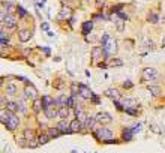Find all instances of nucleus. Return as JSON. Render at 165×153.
I'll list each match as a JSON object with an SVG mask.
<instances>
[{
	"mask_svg": "<svg viewBox=\"0 0 165 153\" xmlns=\"http://www.w3.org/2000/svg\"><path fill=\"white\" fill-rule=\"evenodd\" d=\"M93 135H95L96 138H99V140H107V141L110 143V140L113 138V131L108 129V128H98V129L93 132Z\"/></svg>",
	"mask_w": 165,
	"mask_h": 153,
	"instance_id": "1",
	"label": "nucleus"
},
{
	"mask_svg": "<svg viewBox=\"0 0 165 153\" xmlns=\"http://www.w3.org/2000/svg\"><path fill=\"white\" fill-rule=\"evenodd\" d=\"M102 48H104V53H105V57H108V56H111V54H114V53L117 51V45H116V39H113V38H108V41L105 42V45H104Z\"/></svg>",
	"mask_w": 165,
	"mask_h": 153,
	"instance_id": "2",
	"label": "nucleus"
},
{
	"mask_svg": "<svg viewBox=\"0 0 165 153\" xmlns=\"http://www.w3.org/2000/svg\"><path fill=\"white\" fill-rule=\"evenodd\" d=\"M143 78L146 81H156L159 78V72L156 69H153V68H146L143 71Z\"/></svg>",
	"mask_w": 165,
	"mask_h": 153,
	"instance_id": "3",
	"label": "nucleus"
},
{
	"mask_svg": "<svg viewBox=\"0 0 165 153\" xmlns=\"http://www.w3.org/2000/svg\"><path fill=\"white\" fill-rule=\"evenodd\" d=\"M24 96L26 98H29V99H38V90L32 86V84H27L26 86V89H24Z\"/></svg>",
	"mask_w": 165,
	"mask_h": 153,
	"instance_id": "4",
	"label": "nucleus"
},
{
	"mask_svg": "<svg viewBox=\"0 0 165 153\" xmlns=\"http://www.w3.org/2000/svg\"><path fill=\"white\" fill-rule=\"evenodd\" d=\"M111 120H113V117L108 113H98L96 114V122L101 125H108V123H111Z\"/></svg>",
	"mask_w": 165,
	"mask_h": 153,
	"instance_id": "5",
	"label": "nucleus"
},
{
	"mask_svg": "<svg viewBox=\"0 0 165 153\" xmlns=\"http://www.w3.org/2000/svg\"><path fill=\"white\" fill-rule=\"evenodd\" d=\"M57 128H59V131H60L62 134H72V131H71V123H68L66 119H62V120L57 123Z\"/></svg>",
	"mask_w": 165,
	"mask_h": 153,
	"instance_id": "6",
	"label": "nucleus"
},
{
	"mask_svg": "<svg viewBox=\"0 0 165 153\" xmlns=\"http://www.w3.org/2000/svg\"><path fill=\"white\" fill-rule=\"evenodd\" d=\"M18 123H20L18 117H17V116H15V114L12 113V114H11V117H9V120H8V123H6V126H8V129L14 131V129H17Z\"/></svg>",
	"mask_w": 165,
	"mask_h": 153,
	"instance_id": "7",
	"label": "nucleus"
},
{
	"mask_svg": "<svg viewBox=\"0 0 165 153\" xmlns=\"http://www.w3.org/2000/svg\"><path fill=\"white\" fill-rule=\"evenodd\" d=\"M3 23H5V26H6L8 29H14V27L17 26V18H15L14 15H6L5 20H3Z\"/></svg>",
	"mask_w": 165,
	"mask_h": 153,
	"instance_id": "8",
	"label": "nucleus"
},
{
	"mask_svg": "<svg viewBox=\"0 0 165 153\" xmlns=\"http://www.w3.org/2000/svg\"><path fill=\"white\" fill-rule=\"evenodd\" d=\"M18 36H20V41H21V42H27V41L32 38V32L27 30V29H23V30L18 32Z\"/></svg>",
	"mask_w": 165,
	"mask_h": 153,
	"instance_id": "9",
	"label": "nucleus"
},
{
	"mask_svg": "<svg viewBox=\"0 0 165 153\" xmlns=\"http://www.w3.org/2000/svg\"><path fill=\"white\" fill-rule=\"evenodd\" d=\"M80 96L84 98V99H92V98H93V93H92L90 89H87L86 86H80Z\"/></svg>",
	"mask_w": 165,
	"mask_h": 153,
	"instance_id": "10",
	"label": "nucleus"
},
{
	"mask_svg": "<svg viewBox=\"0 0 165 153\" xmlns=\"http://www.w3.org/2000/svg\"><path fill=\"white\" fill-rule=\"evenodd\" d=\"M81 126H83V123H81L80 119H75L74 122H71V131H72V134L74 132H80L81 131Z\"/></svg>",
	"mask_w": 165,
	"mask_h": 153,
	"instance_id": "11",
	"label": "nucleus"
},
{
	"mask_svg": "<svg viewBox=\"0 0 165 153\" xmlns=\"http://www.w3.org/2000/svg\"><path fill=\"white\" fill-rule=\"evenodd\" d=\"M105 93H107L108 98H111V99H114V101H119V99H120V93H119L116 89H108Z\"/></svg>",
	"mask_w": 165,
	"mask_h": 153,
	"instance_id": "12",
	"label": "nucleus"
},
{
	"mask_svg": "<svg viewBox=\"0 0 165 153\" xmlns=\"http://www.w3.org/2000/svg\"><path fill=\"white\" fill-rule=\"evenodd\" d=\"M41 110H44V102L39 101V99H35V102H33V111H35L36 114H39Z\"/></svg>",
	"mask_w": 165,
	"mask_h": 153,
	"instance_id": "13",
	"label": "nucleus"
},
{
	"mask_svg": "<svg viewBox=\"0 0 165 153\" xmlns=\"http://www.w3.org/2000/svg\"><path fill=\"white\" fill-rule=\"evenodd\" d=\"M137 105V99H134V98H126L125 101H123V107L125 108H132V107H135Z\"/></svg>",
	"mask_w": 165,
	"mask_h": 153,
	"instance_id": "14",
	"label": "nucleus"
},
{
	"mask_svg": "<svg viewBox=\"0 0 165 153\" xmlns=\"http://www.w3.org/2000/svg\"><path fill=\"white\" fill-rule=\"evenodd\" d=\"M102 54H105V53H104V48L101 50V47H95V48L92 50V57H93V59H99Z\"/></svg>",
	"mask_w": 165,
	"mask_h": 153,
	"instance_id": "15",
	"label": "nucleus"
},
{
	"mask_svg": "<svg viewBox=\"0 0 165 153\" xmlns=\"http://www.w3.org/2000/svg\"><path fill=\"white\" fill-rule=\"evenodd\" d=\"M42 102H44V110H45V108L51 107V105H53L56 101H54L51 96H48V95H47V96H44V98H42Z\"/></svg>",
	"mask_w": 165,
	"mask_h": 153,
	"instance_id": "16",
	"label": "nucleus"
},
{
	"mask_svg": "<svg viewBox=\"0 0 165 153\" xmlns=\"http://www.w3.org/2000/svg\"><path fill=\"white\" fill-rule=\"evenodd\" d=\"M6 108H8V111H11V113H17V111L20 110V104H17V102H8Z\"/></svg>",
	"mask_w": 165,
	"mask_h": 153,
	"instance_id": "17",
	"label": "nucleus"
},
{
	"mask_svg": "<svg viewBox=\"0 0 165 153\" xmlns=\"http://www.w3.org/2000/svg\"><path fill=\"white\" fill-rule=\"evenodd\" d=\"M44 111H45V114H47V117H48V119H53V117H59V111H56V110H51V107L45 108Z\"/></svg>",
	"mask_w": 165,
	"mask_h": 153,
	"instance_id": "18",
	"label": "nucleus"
},
{
	"mask_svg": "<svg viewBox=\"0 0 165 153\" xmlns=\"http://www.w3.org/2000/svg\"><path fill=\"white\" fill-rule=\"evenodd\" d=\"M95 122H96V117H86L84 126H86L87 129H95V128H93V126H95Z\"/></svg>",
	"mask_w": 165,
	"mask_h": 153,
	"instance_id": "19",
	"label": "nucleus"
},
{
	"mask_svg": "<svg viewBox=\"0 0 165 153\" xmlns=\"http://www.w3.org/2000/svg\"><path fill=\"white\" fill-rule=\"evenodd\" d=\"M132 135H134L132 129H129V128H125V129H123V140L131 141V140H132Z\"/></svg>",
	"mask_w": 165,
	"mask_h": 153,
	"instance_id": "20",
	"label": "nucleus"
},
{
	"mask_svg": "<svg viewBox=\"0 0 165 153\" xmlns=\"http://www.w3.org/2000/svg\"><path fill=\"white\" fill-rule=\"evenodd\" d=\"M149 92H150L153 96H161V95H162L161 89H159V87H156V86H149Z\"/></svg>",
	"mask_w": 165,
	"mask_h": 153,
	"instance_id": "21",
	"label": "nucleus"
},
{
	"mask_svg": "<svg viewBox=\"0 0 165 153\" xmlns=\"http://www.w3.org/2000/svg\"><path fill=\"white\" fill-rule=\"evenodd\" d=\"M24 137H26V140L29 141V140H35L36 138V135H35V131L33 129H26L24 131Z\"/></svg>",
	"mask_w": 165,
	"mask_h": 153,
	"instance_id": "22",
	"label": "nucleus"
},
{
	"mask_svg": "<svg viewBox=\"0 0 165 153\" xmlns=\"http://www.w3.org/2000/svg\"><path fill=\"white\" fill-rule=\"evenodd\" d=\"M92 27H93V23H92V21H86V23L83 24V33L87 35V33L92 30Z\"/></svg>",
	"mask_w": 165,
	"mask_h": 153,
	"instance_id": "23",
	"label": "nucleus"
},
{
	"mask_svg": "<svg viewBox=\"0 0 165 153\" xmlns=\"http://www.w3.org/2000/svg\"><path fill=\"white\" fill-rule=\"evenodd\" d=\"M57 111H59V117H62V119H66V117L69 116V111H68L66 107H60Z\"/></svg>",
	"mask_w": 165,
	"mask_h": 153,
	"instance_id": "24",
	"label": "nucleus"
},
{
	"mask_svg": "<svg viewBox=\"0 0 165 153\" xmlns=\"http://www.w3.org/2000/svg\"><path fill=\"white\" fill-rule=\"evenodd\" d=\"M122 65H123V62H122L120 59H111V60H110V66H111V68H120Z\"/></svg>",
	"mask_w": 165,
	"mask_h": 153,
	"instance_id": "25",
	"label": "nucleus"
},
{
	"mask_svg": "<svg viewBox=\"0 0 165 153\" xmlns=\"http://www.w3.org/2000/svg\"><path fill=\"white\" fill-rule=\"evenodd\" d=\"M38 141H39V144H47V143L50 141V135H47V134H41V135L38 137Z\"/></svg>",
	"mask_w": 165,
	"mask_h": 153,
	"instance_id": "26",
	"label": "nucleus"
},
{
	"mask_svg": "<svg viewBox=\"0 0 165 153\" xmlns=\"http://www.w3.org/2000/svg\"><path fill=\"white\" fill-rule=\"evenodd\" d=\"M116 27H117V32H123L125 30V20H116Z\"/></svg>",
	"mask_w": 165,
	"mask_h": 153,
	"instance_id": "27",
	"label": "nucleus"
},
{
	"mask_svg": "<svg viewBox=\"0 0 165 153\" xmlns=\"http://www.w3.org/2000/svg\"><path fill=\"white\" fill-rule=\"evenodd\" d=\"M6 92H8V95H15V93H17V86L12 84V83L8 84V86H6Z\"/></svg>",
	"mask_w": 165,
	"mask_h": 153,
	"instance_id": "28",
	"label": "nucleus"
},
{
	"mask_svg": "<svg viewBox=\"0 0 165 153\" xmlns=\"http://www.w3.org/2000/svg\"><path fill=\"white\" fill-rule=\"evenodd\" d=\"M68 99H69V98H66V96H63V95H62V96H60L56 102H57L60 107H66V105H68Z\"/></svg>",
	"mask_w": 165,
	"mask_h": 153,
	"instance_id": "29",
	"label": "nucleus"
},
{
	"mask_svg": "<svg viewBox=\"0 0 165 153\" xmlns=\"http://www.w3.org/2000/svg\"><path fill=\"white\" fill-rule=\"evenodd\" d=\"M48 132H50V135H51V137H59V135L62 134V132L59 131V128H57V126H56V128H50V131H48Z\"/></svg>",
	"mask_w": 165,
	"mask_h": 153,
	"instance_id": "30",
	"label": "nucleus"
},
{
	"mask_svg": "<svg viewBox=\"0 0 165 153\" xmlns=\"http://www.w3.org/2000/svg\"><path fill=\"white\" fill-rule=\"evenodd\" d=\"M75 116H77V119H80V120H81V119H84L83 108H80V107H78V108H75Z\"/></svg>",
	"mask_w": 165,
	"mask_h": 153,
	"instance_id": "31",
	"label": "nucleus"
},
{
	"mask_svg": "<svg viewBox=\"0 0 165 153\" xmlns=\"http://www.w3.org/2000/svg\"><path fill=\"white\" fill-rule=\"evenodd\" d=\"M38 144H39L38 138H35V140H29V141H27V146H29V147H36Z\"/></svg>",
	"mask_w": 165,
	"mask_h": 153,
	"instance_id": "32",
	"label": "nucleus"
},
{
	"mask_svg": "<svg viewBox=\"0 0 165 153\" xmlns=\"http://www.w3.org/2000/svg\"><path fill=\"white\" fill-rule=\"evenodd\" d=\"M149 20H150V23H158V15L153 14V12H150L149 14Z\"/></svg>",
	"mask_w": 165,
	"mask_h": 153,
	"instance_id": "33",
	"label": "nucleus"
},
{
	"mask_svg": "<svg viewBox=\"0 0 165 153\" xmlns=\"http://www.w3.org/2000/svg\"><path fill=\"white\" fill-rule=\"evenodd\" d=\"M0 44H2V47H5V45L8 44V39H6V35H5V32H2V39H0Z\"/></svg>",
	"mask_w": 165,
	"mask_h": 153,
	"instance_id": "34",
	"label": "nucleus"
},
{
	"mask_svg": "<svg viewBox=\"0 0 165 153\" xmlns=\"http://www.w3.org/2000/svg\"><path fill=\"white\" fill-rule=\"evenodd\" d=\"M62 15H65V17H71V11L63 8V9H62V12H60V17H62ZM60 17H59V18H60Z\"/></svg>",
	"mask_w": 165,
	"mask_h": 153,
	"instance_id": "35",
	"label": "nucleus"
},
{
	"mask_svg": "<svg viewBox=\"0 0 165 153\" xmlns=\"http://www.w3.org/2000/svg\"><path fill=\"white\" fill-rule=\"evenodd\" d=\"M108 38H110V36H108V35H107V33H105V35H104V36H102V39H101V45H102V47H104V45H105V42H107V41H108Z\"/></svg>",
	"mask_w": 165,
	"mask_h": 153,
	"instance_id": "36",
	"label": "nucleus"
},
{
	"mask_svg": "<svg viewBox=\"0 0 165 153\" xmlns=\"http://www.w3.org/2000/svg\"><path fill=\"white\" fill-rule=\"evenodd\" d=\"M74 105H75V101H74V96H72V98L68 99V105L66 107H74Z\"/></svg>",
	"mask_w": 165,
	"mask_h": 153,
	"instance_id": "37",
	"label": "nucleus"
},
{
	"mask_svg": "<svg viewBox=\"0 0 165 153\" xmlns=\"http://www.w3.org/2000/svg\"><path fill=\"white\" fill-rule=\"evenodd\" d=\"M125 111H126L128 114H132V116H135V114H137V111H135L134 108H125Z\"/></svg>",
	"mask_w": 165,
	"mask_h": 153,
	"instance_id": "38",
	"label": "nucleus"
},
{
	"mask_svg": "<svg viewBox=\"0 0 165 153\" xmlns=\"http://www.w3.org/2000/svg\"><path fill=\"white\" fill-rule=\"evenodd\" d=\"M140 129H141V125L138 123V125H135V126H134V129H132V132H140Z\"/></svg>",
	"mask_w": 165,
	"mask_h": 153,
	"instance_id": "39",
	"label": "nucleus"
},
{
	"mask_svg": "<svg viewBox=\"0 0 165 153\" xmlns=\"http://www.w3.org/2000/svg\"><path fill=\"white\" fill-rule=\"evenodd\" d=\"M92 102H93L95 105H98V104H99V98H98V96H93V98H92Z\"/></svg>",
	"mask_w": 165,
	"mask_h": 153,
	"instance_id": "40",
	"label": "nucleus"
},
{
	"mask_svg": "<svg viewBox=\"0 0 165 153\" xmlns=\"http://www.w3.org/2000/svg\"><path fill=\"white\" fill-rule=\"evenodd\" d=\"M18 11H20V17H24V15H26V11H24L23 8H18Z\"/></svg>",
	"mask_w": 165,
	"mask_h": 153,
	"instance_id": "41",
	"label": "nucleus"
},
{
	"mask_svg": "<svg viewBox=\"0 0 165 153\" xmlns=\"http://www.w3.org/2000/svg\"><path fill=\"white\" fill-rule=\"evenodd\" d=\"M119 18H122V20H126L128 17H126V14H123V12H119Z\"/></svg>",
	"mask_w": 165,
	"mask_h": 153,
	"instance_id": "42",
	"label": "nucleus"
},
{
	"mask_svg": "<svg viewBox=\"0 0 165 153\" xmlns=\"http://www.w3.org/2000/svg\"><path fill=\"white\" fill-rule=\"evenodd\" d=\"M41 29H42V30H48V24H47V23H42V24H41Z\"/></svg>",
	"mask_w": 165,
	"mask_h": 153,
	"instance_id": "43",
	"label": "nucleus"
},
{
	"mask_svg": "<svg viewBox=\"0 0 165 153\" xmlns=\"http://www.w3.org/2000/svg\"><path fill=\"white\" fill-rule=\"evenodd\" d=\"M123 87H132V83L131 81H125L123 83Z\"/></svg>",
	"mask_w": 165,
	"mask_h": 153,
	"instance_id": "44",
	"label": "nucleus"
},
{
	"mask_svg": "<svg viewBox=\"0 0 165 153\" xmlns=\"http://www.w3.org/2000/svg\"><path fill=\"white\" fill-rule=\"evenodd\" d=\"M161 45H162V47H165V38L162 39V44H161Z\"/></svg>",
	"mask_w": 165,
	"mask_h": 153,
	"instance_id": "45",
	"label": "nucleus"
},
{
	"mask_svg": "<svg viewBox=\"0 0 165 153\" xmlns=\"http://www.w3.org/2000/svg\"><path fill=\"white\" fill-rule=\"evenodd\" d=\"M96 2H98V3H102V2H104V0H96Z\"/></svg>",
	"mask_w": 165,
	"mask_h": 153,
	"instance_id": "46",
	"label": "nucleus"
},
{
	"mask_svg": "<svg viewBox=\"0 0 165 153\" xmlns=\"http://www.w3.org/2000/svg\"><path fill=\"white\" fill-rule=\"evenodd\" d=\"M68 2V0H62V3H66Z\"/></svg>",
	"mask_w": 165,
	"mask_h": 153,
	"instance_id": "47",
	"label": "nucleus"
}]
</instances>
